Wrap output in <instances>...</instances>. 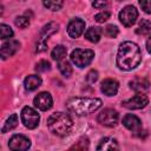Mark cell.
Here are the masks:
<instances>
[{
	"label": "cell",
	"mask_w": 151,
	"mask_h": 151,
	"mask_svg": "<svg viewBox=\"0 0 151 151\" xmlns=\"http://www.w3.org/2000/svg\"><path fill=\"white\" fill-rule=\"evenodd\" d=\"M142 61V53L137 44L124 41L117 52V66L120 70L130 71L136 68Z\"/></svg>",
	"instance_id": "1"
},
{
	"label": "cell",
	"mask_w": 151,
	"mask_h": 151,
	"mask_svg": "<svg viewBox=\"0 0 151 151\" xmlns=\"http://www.w3.org/2000/svg\"><path fill=\"white\" fill-rule=\"evenodd\" d=\"M101 106V100L99 98H83V97H76L71 98L66 103V107L70 112L77 114V116H84L88 114L91 112L97 111Z\"/></svg>",
	"instance_id": "2"
},
{
	"label": "cell",
	"mask_w": 151,
	"mask_h": 151,
	"mask_svg": "<svg viewBox=\"0 0 151 151\" xmlns=\"http://www.w3.org/2000/svg\"><path fill=\"white\" fill-rule=\"evenodd\" d=\"M47 127L53 134L63 137L71 132V130L73 127V122L67 113L55 112L48 117Z\"/></svg>",
	"instance_id": "3"
},
{
	"label": "cell",
	"mask_w": 151,
	"mask_h": 151,
	"mask_svg": "<svg viewBox=\"0 0 151 151\" xmlns=\"http://www.w3.org/2000/svg\"><path fill=\"white\" fill-rule=\"evenodd\" d=\"M94 58V52L92 50H81L76 48L71 53V60L72 63L78 67H85L91 64V61Z\"/></svg>",
	"instance_id": "4"
},
{
	"label": "cell",
	"mask_w": 151,
	"mask_h": 151,
	"mask_svg": "<svg viewBox=\"0 0 151 151\" xmlns=\"http://www.w3.org/2000/svg\"><path fill=\"white\" fill-rule=\"evenodd\" d=\"M58 29H59V25H58L57 22H53V21L46 24V25L41 28L39 39H38L37 45H35V51H37L38 53H39V52H44V51L46 50V47H47L46 40L48 39L50 35H52V34H54L55 32H58Z\"/></svg>",
	"instance_id": "5"
},
{
	"label": "cell",
	"mask_w": 151,
	"mask_h": 151,
	"mask_svg": "<svg viewBox=\"0 0 151 151\" xmlns=\"http://www.w3.org/2000/svg\"><path fill=\"white\" fill-rule=\"evenodd\" d=\"M20 117H21V122L24 123V125L27 129H35L39 125L40 116L34 109H32L29 106H25L21 110Z\"/></svg>",
	"instance_id": "6"
},
{
	"label": "cell",
	"mask_w": 151,
	"mask_h": 151,
	"mask_svg": "<svg viewBox=\"0 0 151 151\" xmlns=\"http://www.w3.org/2000/svg\"><path fill=\"white\" fill-rule=\"evenodd\" d=\"M98 122L104 125V126H109V127H113L118 124L119 120V114L116 110L113 109H105L103 110L99 114H98Z\"/></svg>",
	"instance_id": "7"
},
{
	"label": "cell",
	"mask_w": 151,
	"mask_h": 151,
	"mask_svg": "<svg viewBox=\"0 0 151 151\" xmlns=\"http://www.w3.org/2000/svg\"><path fill=\"white\" fill-rule=\"evenodd\" d=\"M137 18H138V11L136 9L134 6H125L119 13V20L126 27L132 26L137 21Z\"/></svg>",
	"instance_id": "8"
},
{
	"label": "cell",
	"mask_w": 151,
	"mask_h": 151,
	"mask_svg": "<svg viewBox=\"0 0 151 151\" xmlns=\"http://www.w3.org/2000/svg\"><path fill=\"white\" fill-rule=\"evenodd\" d=\"M147 104H149V98L143 93H138V94L133 96L132 98L124 100L122 103V106H124L125 109H129V110H140V109L145 107Z\"/></svg>",
	"instance_id": "9"
},
{
	"label": "cell",
	"mask_w": 151,
	"mask_h": 151,
	"mask_svg": "<svg viewBox=\"0 0 151 151\" xmlns=\"http://www.w3.org/2000/svg\"><path fill=\"white\" fill-rule=\"evenodd\" d=\"M8 146L12 151H27L31 147V142L24 134H14L9 139Z\"/></svg>",
	"instance_id": "10"
},
{
	"label": "cell",
	"mask_w": 151,
	"mask_h": 151,
	"mask_svg": "<svg viewBox=\"0 0 151 151\" xmlns=\"http://www.w3.org/2000/svg\"><path fill=\"white\" fill-rule=\"evenodd\" d=\"M85 29V21L80 18L72 19L67 26V33L71 38H79Z\"/></svg>",
	"instance_id": "11"
},
{
	"label": "cell",
	"mask_w": 151,
	"mask_h": 151,
	"mask_svg": "<svg viewBox=\"0 0 151 151\" xmlns=\"http://www.w3.org/2000/svg\"><path fill=\"white\" fill-rule=\"evenodd\" d=\"M34 103V106L41 111H47L52 107V104H53V99H52V96L48 93V92H40L33 100Z\"/></svg>",
	"instance_id": "12"
},
{
	"label": "cell",
	"mask_w": 151,
	"mask_h": 151,
	"mask_svg": "<svg viewBox=\"0 0 151 151\" xmlns=\"http://www.w3.org/2000/svg\"><path fill=\"white\" fill-rule=\"evenodd\" d=\"M19 47H20V42L17 41V40H13V39L4 42L2 46H1V50H0L1 58L2 59H7V58L14 55L18 52Z\"/></svg>",
	"instance_id": "13"
},
{
	"label": "cell",
	"mask_w": 151,
	"mask_h": 151,
	"mask_svg": "<svg viewBox=\"0 0 151 151\" xmlns=\"http://www.w3.org/2000/svg\"><path fill=\"white\" fill-rule=\"evenodd\" d=\"M123 124H124V126L126 129H129L132 132H140V130H142V122H140V119L137 116L131 114V113L126 114L123 118Z\"/></svg>",
	"instance_id": "14"
},
{
	"label": "cell",
	"mask_w": 151,
	"mask_h": 151,
	"mask_svg": "<svg viewBox=\"0 0 151 151\" xmlns=\"http://www.w3.org/2000/svg\"><path fill=\"white\" fill-rule=\"evenodd\" d=\"M118 87H119V85H118L117 80H114V79H105L101 83V92L109 97L116 96L118 92Z\"/></svg>",
	"instance_id": "15"
},
{
	"label": "cell",
	"mask_w": 151,
	"mask_h": 151,
	"mask_svg": "<svg viewBox=\"0 0 151 151\" xmlns=\"http://www.w3.org/2000/svg\"><path fill=\"white\" fill-rule=\"evenodd\" d=\"M118 150H119V146L117 140L111 137L103 138L97 147V151H118Z\"/></svg>",
	"instance_id": "16"
},
{
	"label": "cell",
	"mask_w": 151,
	"mask_h": 151,
	"mask_svg": "<svg viewBox=\"0 0 151 151\" xmlns=\"http://www.w3.org/2000/svg\"><path fill=\"white\" fill-rule=\"evenodd\" d=\"M149 86H150V83L145 78H136V79L130 81V87L136 92L142 93V92L146 91L149 88Z\"/></svg>",
	"instance_id": "17"
},
{
	"label": "cell",
	"mask_w": 151,
	"mask_h": 151,
	"mask_svg": "<svg viewBox=\"0 0 151 151\" xmlns=\"http://www.w3.org/2000/svg\"><path fill=\"white\" fill-rule=\"evenodd\" d=\"M24 85H25V88L27 91H34L41 85V78L37 74H31V76L26 77Z\"/></svg>",
	"instance_id": "18"
},
{
	"label": "cell",
	"mask_w": 151,
	"mask_h": 151,
	"mask_svg": "<svg viewBox=\"0 0 151 151\" xmlns=\"http://www.w3.org/2000/svg\"><path fill=\"white\" fill-rule=\"evenodd\" d=\"M101 33H103V31L100 27L92 26V27L87 28V31L85 32V38L91 42H98L101 38Z\"/></svg>",
	"instance_id": "19"
},
{
	"label": "cell",
	"mask_w": 151,
	"mask_h": 151,
	"mask_svg": "<svg viewBox=\"0 0 151 151\" xmlns=\"http://www.w3.org/2000/svg\"><path fill=\"white\" fill-rule=\"evenodd\" d=\"M66 54H67V50H66V47L63 46V45H57V46L52 50V52H51V57H52L54 60H58V61L64 60V58L66 57Z\"/></svg>",
	"instance_id": "20"
},
{
	"label": "cell",
	"mask_w": 151,
	"mask_h": 151,
	"mask_svg": "<svg viewBox=\"0 0 151 151\" xmlns=\"http://www.w3.org/2000/svg\"><path fill=\"white\" fill-rule=\"evenodd\" d=\"M67 151H88V139L86 137H81Z\"/></svg>",
	"instance_id": "21"
},
{
	"label": "cell",
	"mask_w": 151,
	"mask_h": 151,
	"mask_svg": "<svg viewBox=\"0 0 151 151\" xmlns=\"http://www.w3.org/2000/svg\"><path fill=\"white\" fill-rule=\"evenodd\" d=\"M17 125H18V116H17L15 113H13V114H11V116L7 118V120L5 122V124H4L2 129H1V132H2V133H6L7 131L13 130Z\"/></svg>",
	"instance_id": "22"
},
{
	"label": "cell",
	"mask_w": 151,
	"mask_h": 151,
	"mask_svg": "<svg viewBox=\"0 0 151 151\" xmlns=\"http://www.w3.org/2000/svg\"><path fill=\"white\" fill-rule=\"evenodd\" d=\"M58 68H59L60 73L64 77H66V78H68L72 74V66H71V64L67 60H60V61H58Z\"/></svg>",
	"instance_id": "23"
},
{
	"label": "cell",
	"mask_w": 151,
	"mask_h": 151,
	"mask_svg": "<svg viewBox=\"0 0 151 151\" xmlns=\"http://www.w3.org/2000/svg\"><path fill=\"white\" fill-rule=\"evenodd\" d=\"M138 34H149L151 32V21L147 20V19H143L140 22H139V26L136 31Z\"/></svg>",
	"instance_id": "24"
},
{
	"label": "cell",
	"mask_w": 151,
	"mask_h": 151,
	"mask_svg": "<svg viewBox=\"0 0 151 151\" xmlns=\"http://www.w3.org/2000/svg\"><path fill=\"white\" fill-rule=\"evenodd\" d=\"M13 37V31L8 25L1 24L0 25V38L1 39H8Z\"/></svg>",
	"instance_id": "25"
},
{
	"label": "cell",
	"mask_w": 151,
	"mask_h": 151,
	"mask_svg": "<svg viewBox=\"0 0 151 151\" xmlns=\"http://www.w3.org/2000/svg\"><path fill=\"white\" fill-rule=\"evenodd\" d=\"M63 5H64L63 1H51V0L44 1V6L47 7L48 9H51V11H59L63 7Z\"/></svg>",
	"instance_id": "26"
},
{
	"label": "cell",
	"mask_w": 151,
	"mask_h": 151,
	"mask_svg": "<svg viewBox=\"0 0 151 151\" xmlns=\"http://www.w3.org/2000/svg\"><path fill=\"white\" fill-rule=\"evenodd\" d=\"M118 27L114 25H107L105 27V35L110 37V38H116L118 35Z\"/></svg>",
	"instance_id": "27"
},
{
	"label": "cell",
	"mask_w": 151,
	"mask_h": 151,
	"mask_svg": "<svg viewBox=\"0 0 151 151\" xmlns=\"http://www.w3.org/2000/svg\"><path fill=\"white\" fill-rule=\"evenodd\" d=\"M50 70H51V64L46 60H40L35 65V71H38V72H46Z\"/></svg>",
	"instance_id": "28"
},
{
	"label": "cell",
	"mask_w": 151,
	"mask_h": 151,
	"mask_svg": "<svg viewBox=\"0 0 151 151\" xmlns=\"http://www.w3.org/2000/svg\"><path fill=\"white\" fill-rule=\"evenodd\" d=\"M15 25L20 28H26L28 25H29V19L25 15H21V17H18L15 19Z\"/></svg>",
	"instance_id": "29"
},
{
	"label": "cell",
	"mask_w": 151,
	"mask_h": 151,
	"mask_svg": "<svg viewBox=\"0 0 151 151\" xmlns=\"http://www.w3.org/2000/svg\"><path fill=\"white\" fill-rule=\"evenodd\" d=\"M109 18H110V12H107V11H103V12H100V13H98V14L94 15V20L97 22H104Z\"/></svg>",
	"instance_id": "30"
},
{
	"label": "cell",
	"mask_w": 151,
	"mask_h": 151,
	"mask_svg": "<svg viewBox=\"0 0 151 151\" xmlns=\"http://www.w3.org/2000/svg\"><path fill=\"white\" fill-rule=\"evenodd\" d=\"M97 79H98V72H97L96 70H91V71L87 73V76H86V80H87L88 84L96 83Z\"/></svg>",
	"instance_id": "31"
},
{
	"label": "cell",
	"mask_w": 151,
	"mask_h": 151,
	"mask_svg": "<svg viewBox=\"0 0 151 151\" xmlns=\"http://www.w3.org/2000/svg\"><path fill=\"white\" fill-rule=\"evenodd\" d=\"M139 5L145 13H151V0H140Z\"/></svg>",
	"instance_id": "32"
},
{
	"label": "cell",
	"mask_w": 151,
	"mask_h": 151,
	"mask_svg": "<svg viewBox=\"0 0 151 151\" xmlns=\"http://www.w3.org/2000/svg\"><path fill=\"white\" fill-rule=\"evenodd\" d=\"M106 5H107V4L104 2V1H101V2H99V1H94V2H92V6H93L94 8H104Z\"/></svg>",
	"instance_id": "33"
},
{
	"label": "cell",
	"mask_w": 151,
	"mask_h": 151,
	"mask_svg": "<svg viewBox=\"0 0 151 151\" xmlns=\"http://www.w3.org/2000/svg\"><path fill=\"white\" fill-rule=\"evenodd\" d=\"M146 48L149 51V53H151V37L149 38V40L146 41Z\"/></svg>",
	"instance_id": "34"
}]
</instances>
